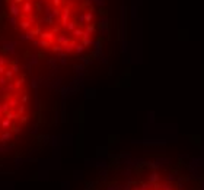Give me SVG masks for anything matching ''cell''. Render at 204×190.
<instances>
[{
  "label": "cell",
  "mask_w": 204,
  "mask_h": 190,
  "mask_svg": "<svg viewBox=\"0 0 204 190\" xmlns=\"http://www.w3.org/2000/svg\"><path fill=\"white\" fill-rule=\"evenodd\" d=\"M25 81L18 69L0 59V140H6L28 117Z\"/></svg>",
  "instance_id": "cell-1"
},
{
  "label": "cell",
  "mask_w": 204,
  "mask_h": 190,
  "mask_svg": "<svg viewBox=\"0 0 204 190\" xmlns=\"http://www.w3.org/2000/svg\"><path fill=\"white\" fill-rule=\"evenodd\" d=\"M147 190H168V187H155V189H147Z\"/></svg>",
  "instance_id": "cell-2"
}]
</instances>
